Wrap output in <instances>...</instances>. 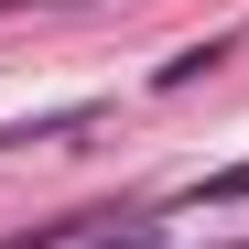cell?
I'll return each mask as SVG.
<instances>
[{
	"mask_svg": "<svg viewBox=\"0 0 249 249\" xmlns=\"http://www.w3.org/2000/svg\"><path fill=\"white\" fill-rule=\"evenodd\" d=\"M238 195H249V162H228V174H206V184H195L184 206H238Z\"/></svg>",
	"mask_w": 249,
	"mask_h": 249,
	"instance_id": "7a4b0ae2",
	"label": "cell"
},
{
	"mask_svg": "<svg viewBox=\"0 0 249 249\" xmlns=\"http://www.w3.org/2000/svg\"><path fill=\"white\" fill-rule=\"evenodd\" d=\"M228 44H238V33H206V44L162 54V76H152V87H195V76H217V65H228Z\"/></svg>",
	"mask_w": 249,
	"mask_h": 249,
	"instance_id": "6da1fadb",
	"label": "cell"
}]
</instances>
